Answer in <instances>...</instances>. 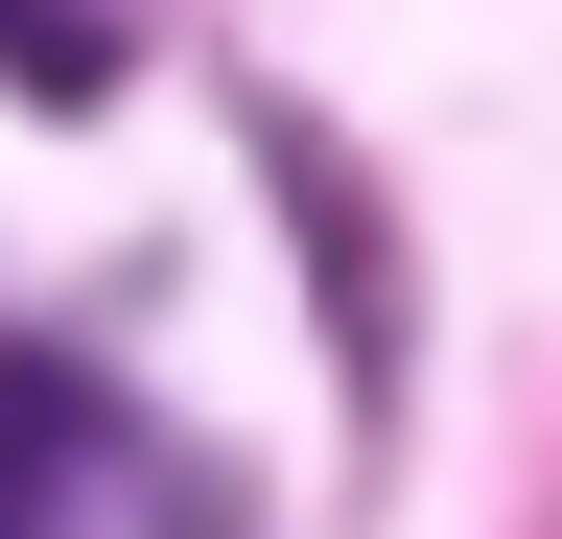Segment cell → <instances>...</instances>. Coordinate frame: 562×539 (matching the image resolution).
Segmentation results:
<instances>
[{
	"instance_id": "1",
	"label": "cell",
	"mask_w": 562,
	"mask_h": 539,
	"mask_svg": "<svg viewBox=\"0 0 562 539\" xmlns=\"http://www.w3.org/2000/svg\"><path fill=\"white\" fill-rule=\"evenodd\" d=\"M0 71H24V94H117V24H70V0H0Z\"/></svg>"
},
{
	"instance_id": "2",
	"label": "cell",
	"mask_w": 562,
	"mask_h": 539,
	"mask_svg": "<svg viewBox=\"0 0 562 539\" xmlns=\"http://www.w3.org/2000/svg\"><path fill=\"white\" fill-rule=\"evenodd\" d=\"M0 539H24V493H0Z\"/></svg>"
}]
</instances>
